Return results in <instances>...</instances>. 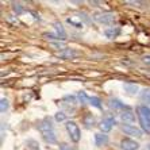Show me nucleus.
I'll list each match as a JSON object with an SVG mask.
<instances>
[{"mask_svg":"<svg viewBox=\"0 0 150 150\" xmlns=\"http://www.w3.org/2000/svg\"><path fill=\"white\" fill-rule=\"evenodd\" d=\"M137 111H138V119H139L142 129L150 134V108L147 105H139Z\"/></svg>","mask_w":150,"mask_h":150,"instance_id":"nucleus-1","label":"nucleus"},{"mask_svg":"<svg viewBox=\"0 0 150 150\" xmlns=\"http://www.w3.org/2000/svg\"><path fill=\"white\" fill-rule=\"evenodd\" d=\"M65 129H67L68 134H69L70 139L73 141L74 143H77L79 141H80L81 131H80V127H79V125H77L76 122H73V120H68V122L65 123Z\"/></svg>","mask_w":150,"mask_h":150,"instance_id":"nucleus-2","label":"nucleus"},{"mask_svg":"<svg viewBox=\"0 0 150 150\" xmlns=\"http://www.w3.org/2000/svg\"><path fill=\"white\" fill-rule=\"evenodd\" d=\"M93 21L100 25H111L115 22V15L112 12H99V14H93Z\"/></svg>","mask_w":150,"mask_h":150,"instance_id":"nucleus-3","label":"nucleus"},{"mask_svg":"<svg viewBox=\"0 0 150 150\" xmlns=\"http://www.w3.org/2000/svg\"><path fill=\"white\" fill-rule=\"evenodd\" d=\"M114 126H115V118H114V116H107V118H104L100 122L99 127H100V130L105 134V133H108V131H111V129Z\"/></svg>","mask_w":150,"mask_h":150,"instance_id":"nucleus-4","label":"nucleus"},{"mask_svg":"<svg viewBox=\"0 0 150 150\" xmlns=\"http://www.w3.org/2000/svg\"><path fill=\"white\" fill-rule=\"evenodd\" d=\"M120 147H122V150H138L139 143L131 138H123L120 141Z\"/></svg>","mask_w":150,"mask_h":150,"instance_id":"nucleus-5","label":"nucleus"},{"mask_svg":"<svg viewBox=\"0 0 150 150\" xmlns=\"http://www.w3.org/2000/svg\"><path fill=\"white\" fill-rule=\"evenodd\" d=\"M120 119H122V122L125 125H131V123L135 122V114L133 112L131 108H127L120 112Z\"/></svg>","mask_w":150,"mask_h":150,"instance_id":"nucleus-6","label":"nucleus"},{"mask_svg":"<svg viewBox=\"0 0 150 150\" xmlns=\"http://www.w3.org/2000/svg\"><path fill=\"white\" fill-rule=\"evenodd\" d=\"M123 133H126L127 135H134V137H142V130L138 129L134 125H122Z\"/></svg>","mask_w":150,"mask_h":150,"instance_id":"nucleus-7","label":"nucleus"},{"mask_svg":"<svg viewBox=\"0 0 150 150\" xmlns=\"http://www.w3.org/2000/svg\"><path fill=\"white\" fill-rule=\"evenodd\" d=\"M81 56V53L80 52H77L76 49H65L62 50V52L59 53V57L64 59H74L77 58V57H80Z\"/></svg>","mask_w":150,"mask_h":150,"instance_id":"nucleus-8","label":"nucleus"},{"mask_svg":"<svg viewBox=\"0 0 150 150\" xmlns=\"http://www.w3.org/2000/svg\"><path fill=\"white\" fill-rule=\"evenodd\" d=\"M38 129H39V131L43 134V133H47V131H53L54 127H53V125H52V120H50L49 118H45L38 123Z\"/></svg>","mask_w":150,"mask_h":150,"instance_id":"nucleus-9","label":"nucleus"},{"mask_svg":"<svg viewBox=\"0 0 150 150\" xmlns=\"http://www.w3.org/2000/svg\"><path fill=\"white\" fill-rule=\"evenodd\" d=\"M108 143V135H105L104 133H96L95 134V145L96 146H104Z\"/></svg>","mask_w":150,"mask_h":150,"instance_id":"nucleus-10","label":"nucleus"},{"mask_svg":"<svg viewBox=\"0 0 150 150\" xmlns=\"http://www.w3.org/2000/svg\"><path fill=\"white\" fill-rule=\"evenodd\" d=\"M108 105H110V108H114V110H127L130 108L129 105H126L125 103H122V101L119 100V99H110L108 101Z\"/></svg>","mask_w":150,"mask_h":150,"instance_id":"nucleus-11","label":"nucleus"},{"mask_svg":"<svg viewBox=\"0 0 150 150\" xmlns=\"http://www.w3.org/2000/svg\"><path fill=\"white\" fill-rule=\"evenodd\" d=\"M54 28H56V33H57V35H58V38L61 39V41H65V39H67V31H65L64 26L61 25L59 22H56V23H54Z\"/></svg>","mask_w":150,"mask_h":150,"instance_id":"nucleus-12","label":"nucleus"},{"mask_svg":"<svg viewBox=\"0 0 150 150\" xmlns=\"http://www.w3.org/2000/svg\"><path fill=\"white\" fill-rule=\"evenodd\" d=\"M119 34H120V28L119 27H108V28H105L104 30V35L110 39L116 38Z\"/></svg>","mask_w":150,"mask_h":150,"instance_id":"nucleus-13","label":"nucleus"},{"mask_svg":"<svg viewBox=\"0 0 150 150\" xmlns=\"http://www.w3.org/2000/svg\"><path fill=\"white\" fill-rule=\"evenodd\" d=\"M42 137H43V139L47 143H50V145L57 143V135H56V133H54V130H53V131H47V133H43Z\"/></svg>","mask_w":150,"mask_h":150,"instance_id":"nucleus-14","label":"nucleus"},{"mask_svg":"<svg viewBox=\"0 0 150 150\" xmlns=\"http://www.w3.org/2000/svg\"><path fill=\"white\" fill-rule=\"evenodd\" d=\"M83 123L85 125V127H87V129H91V127H93V125H95L93 115H92V114H89V112H87V114L84 115V118H83Z\"/></svg>","mask_w":150,"mask_h":150,"instance_id":"nucleus-15","label":"nucleus"},{"mask_svg":"<svg viewBox=\"0 0 150 150\" xmlns=\"http://www.w3.org/2000/svg\"><path fill=\"white\" fill-rule=\"evenodd\" d=\"M138 85H135V84H126L125 85V91L129 92L130 95H135L137 92H138Z\"/></svg>","mask_w":150,"mask_h":150,"instance_id":"nucleus-16","label":"nucleus"},{"mask_svg":"<svg viewBox=\"0 0 150 150\" xmlns=\"http://www.w3.org/2000/svg\"><path fill=\"white\" fill-rule=\"evenodd\" d=\"M12 11H14L16 15H21L25 12V7H23L21 3H12Z\"/></svg>","mask_w":150,"mask_h":150,"instance_id":"nucleus-17","label":"nucleus"},{"mask_svg":"<svg viewBox=\"0 0 150 150\" xmlns=\"http://www.w3.org/2000/svg\"><path fill=\"white\" fill-rule=\"evenodd\" d=\"M89 104L96 107V108H101V100L99 98H96V96H91L89 98Z\"/></svg>","mask_w":150,"mask_h":150,"instance_id":"nucleus-18","label":"nucleus"},{"mask_svg":"<svg viewBox=\"0 0 150 150\" xmlns=\"http://www.w3.org/2000/svg\"><path fill=\"white\" fill-rule=\"evenodd\" d=\"M141 99L143 101H146L150 104V88H146V89H143L142 93H141Z\"/></svg>","mask_w":150,"mask_h":150,"instance_id":"nucleus-19","label":"nucleus"},{"mask_svg":"<svg viewBox=\"0 0 150 150\" xmlns=\"http://www.w3.org/2000/svg\"><path fill=\"white\" fill-rule=\"evenodd\" d=\"M8 107H10V104H8V100L6 98H3L1 100H0V111H1V112H6L8 110Z\"/></svg>","mask_w":150,"mask_h":150,"instance_id":"nucleus-20","label":"nucleus"},{"mask_svg":"<svg viewBox=\"0 0 150 150\" xmlns=\"http://www.w3.org/2000/svg\"><path fill=\"white\" fill-rule=\"evenodd\" d=\"M42 37H43V38H46V39H49L50 42L56 41V39H58V41H59L58 35H57V34H52V33H43V35H42Z\"/></svg>","mask_w":150,"mask_h":150,"instance_id":"nucleus-21","label":"nucleus"},{"mask_svg":"<svg viewBox=\"0 0 150 150\" xmlns=\"http://www.w3.org/2000/svg\"><path fill=\"white\" fill-rule=\"evenodd\" d=\"M77 98H79V100L81 101V103H87V101H89V98L87 96V93L84 91L79 92V95H77Z\"/></svg>","mask_w":150,"mask_h":150,"instance_id":"nucleus-22","label":"nucleus"},{"mask_svg":"<svg viewBox=\"0 0 150 150\" xmlns=\"http://www.w3.org/2000/svg\"><path fill=\"white\" fill-rule=\"evenodd\" d=\"M50 46H53V47H56V49H67L65 47V43H62V42H50Z\"/></svg>","mask_w":150,"mask_h":150,"instance_id":"nucleus-23","label":"nucleus"},{"mask_svg":"<svg viewBox=\"0 0 150 150\" xmlns=\"http://www.w3.org/2000/svg\"><path fill=\"white\" fill-rule=\"evenodd\" d=\"M59 150H76V149L72 147L70 145H68V143L62 142V143H59Z\"/></svg>","mask_w":150,"mask_h":150,"instance_id":"nucleus-24","label":"nucleus"},{"mask_svg":"<svg viewBox=\"0 0 150 150\" xmlns=\"http://www.w3.org/2000/svg\"><path fill=\"white\" fill-rule=\"evenodd\" d=\"M54 118H56L57 122H64V120H65V114H64V112H57Z\"/></svg>","mask_w":150,"mask_h":150,"instance_id":"nucleus-25","label":"nucleus"},{"mask_svg":"<svg viewBox=\"0 0 150 150\" xmlns=\"http://www.w3.org/2000/svg\"><path fill=\"white\" fill-rule=\"evenodd\" d=\"M142 62L146 64V65H150V56H149V54L143 57V58H142Z\"/></svg>","mask_w":150,"mask_h":150,"instance_id":"nucleus-26","label":"nucleus"},{"mask_svg":"<svg viewBox=\"0 0 150 150\" xmlns=\"http://www.w3.org/2000/svg\"><path fill=\"white\" fill-rule=\"evenodd\" d=\"M127 4H131L134 7H139V4H145V3H142V1H127Z\"/></svg>","mask_w":150,"mask_h":150,"instance_id":"nucleus-27","label":"nucleus"},{"mask_svg":"<svg viewBox=\"0 0 150 150\" xmlns=\"http://www.w3.org/2000/svg\"><path fill=\"white\" fill-rule=\"evenodd\" d=\"M147 150H150V145H147Z\"/></svg>","mask_w":150,"mask_h":150,"instance_id":"nucleus-28","label":"nucleus"}]
</instances>
